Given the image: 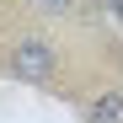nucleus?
I'll list each match as a JSON object with an SVG mask.
<instances>
[{
  "mask_svg": "<svg viewBox=\"0 0 123 123\" xmlns=\"http://www.w3.org/2000/svg\"><path fill=\"white\" fill-rule=\"evenodd\" d=\"M0 64H6L11 80L22 86H37V91H64V43L48 32V27H22L11 32V43L0 48Z\"/></svg>",
  "mask_w": 123,
  "mask_h": 123,
  "instance_id": "f257e3e1",
  "label": "nucleus"
},
{
  "mask_svg": "<svg viewBox=\"0 0 123 123\" xmlns=\"http://www.w3.org/2000/svg\"><path fill=\"white\" fill-rule=\"evenodd\" d=\"M32 16H43V22H75L80 11H86V0H27Z\"/></svg>",
  "mask_w": 123,
  "mask_h": 123,
  "instance_id": "7ed1b4c3",
  "label": "nucleus"
},
{
  "mask_svg": "<svg viewBox=\"0 0 123 123\" xmlns=\"http://www.w3.org/2000/svg\"><path fill=\"white\" fill-rule=\"evenodd\" d=\"M96 6V16H102V22H118L123 27V0H86V11Z\"/></svg>",
  "mask_w": 123,
  "mask_h": 123,
  "instance_id": "20e7f679",
  "label": "nucleus"
},
{
  "mask_svg": "<svg viewBox=\"0 0 123 123\" xmlns=\"http://www.w3.org/2000/svg\"><path fill=\"white\" fill-rule=\"evenodd\" d=\"M80 123H123V80H91L86 91H75Z\"/></svg>",
  "mask_w": 123,
  "mask_h": 123,
  "instance_id": "f03ea898",
  "label": "nucleus"
}]
</instances>
